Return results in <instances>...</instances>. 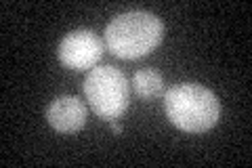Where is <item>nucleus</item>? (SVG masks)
I'll use <instances>...</instances> for the list:
<instances>
[{"label": "nucleus", "mask_w": 252, "mask_h": 168, "mask_svg": "<svg viewBox=\"0 0 252 168\" xmlns=\"http://www.w3.org/2000/svg\"><path fill=\"white\" fill-rule=\"evenodd\" d=\"M84 95L94 114L114 122L128 107L130 86L126 76L118 67L101 66L89 71L84 80Z\"/></svg>", "instance_id": "nucleus-3"}, {"label": "nucleus", "mask_w": 252, "mask_h": 168, "mask_svg": "<svg viewBox=\"0 0 252 168\" xmlns=\"http://www.w3.org/2000/svg\"><path fill=\"white\" fill-rule=\"evenodd\" d=\"M164 111L177 129L185 133H204L219 122L220 103L206 86L183 82L166 91Z\"/></svg>", "instance_id": "nucleus-2"}, {"label": "nucleus", "mask_w": 252, "mask_h": 168, "mask_svg": "<svg viewBox=\"0 0 252 168\" xmlns=\"http://www.w3.org/2000/svg\"><path fill=\"white\" fill-rule=\"evenodd\" d=\"M132 89L141 99H154L162 93L164 89V80L162 76L154 69H139L132 76Z\"/></svg>", "instance_id": "nucleus-6"}, {"label": "nucleus", "mask_w": 252, "mask_h": 168, "mask_svg": "<svg viewBox=\"0 0 252 168\" xmlns=\"http://www.w3.org/2000/svg\"><path fill=\"white\" fill-rule=\"evenodd\" d=\"M164 38V23L147 11H128L105 28V44L120 59H139L152 53Z\"/></svg>", "instance_id": "nucleus-1"}, {"label": "nucleus", "mask_w": 252, "mask_h": 168, "mask_svg": "<svg viewBox=\"0 0 252 168\" xmlns=\"http://www.w3.org/2000/svg\"><path fill=\"white\" fill-rule=\"evenodd\" d=\"M46 120L57 133L72 134L86 124V107L80 99L72 97V95L57 97L46 107Z\"/></svg>", "instance_id": "nucleus-5"}, {"label": "nucleus", "mask_w": 252, "mask_h": 168, "mask_svg": "<svg viewBox=\"0 0 252 168\" xmlns=\"http://www.w3.org/2000/svg\"><path fill=\"white\" fill-rule=\"evenodd\" d=\"M112 131H114L116 134H120V133H122V124H120V122H114V124H112Z\"/></svg>", "instance_id": "nucleus-7"}, {"label": "nucleus", "mask_w": 252, "mask_h": 168, "mask_svg": "<svg viewBox=\"0 0 252 168\" xmlns=\"http://www.w3.org/2000/svg\"><path fill=\"white\" fill-rule=\"evenodd\" d=\"M101 55H103V42L91 30L69 32L59 42V49H57L59 61L65 67L76 71L93 69L101 59Z\"/></svg>", "instance_id": "nucleus-4"}]
</instances>
